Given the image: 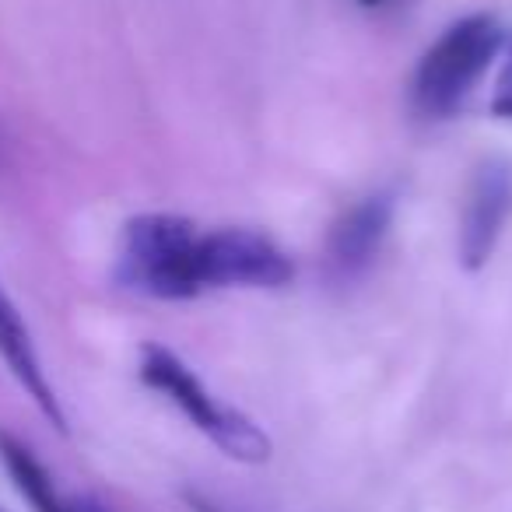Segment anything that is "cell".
<instances>
[{"label":"cell","mask_w":512,"mask_h":512,"mask_svg":"<svg viewBox=\"0 0 512 512\" xmlns=\"http://www.w3.org/2000/svg\"><path fill=\"white\" fill-rule=\"evenodd\" d=\"M197 242V225L183 214H137L123 225L116 278L123 288L151 299H193L200 295Z\"/></svg>","instance_id":"cell-1"},{"label":"cell","mask_w":512,"mask_h":512,"mask_svg":"<svg viewBox=\"0 0 512 512\" xmlns=\"http://www.w3.org/2000/svg\"><path fill=\"white\" fill-rule=\"evenodd\" d=\"M141 383L148 390L162 393L169 404H176L214 446L225 456L239 463H267L271 460V435L256 425L249 414L235 411V407H225L214 400V393L193 376V369L176 358L169 348L162 344H144L141 348Z\"/></svg>","instance_id":"cell-2"},{"label":"cell","mask_w":512,"mask_h":512,"mask_svg":"<svg viewBox=\"0 0 512 512\" xmlns=\"http://www.w3.org/2000/svg\"><path fill=\"white\" fill-rule=\"evenodd\" d=\"M505 29L495 15H467L453 22L421 57L414 71V106L421 116H442L456 113L470 99L474 85L484 78L491 60L502 53Z\"/></svg>","instance_id":"cell-3"},{"label":"cell","mask_w":512,"mask_h":512,"mask_svg":"<svg viewBox=\"0 0 512 512\" xmlns=\"http://www.w3.org/2000/svg\"><path fill=\"white\" fill-rule=\"evenodd\" d=\"M295 274L292 256L253 228H214L197 242V285L204 288H281Z\"/></svg>","instance_id":"cell-4"},{"label":"cell","mask_w":512,"mask_h":512,"mask_svg":"<svg viewBox=\"0 0 512 512\" xmlns=\"http://www.w3.org/2000/svg\"><path fill=\"white\" fill-rule=\"evenodd\" d=\"M512 218V162L484 158L474 169L460 214V264L477 274L495 253Z\"/></svg>","instance_id":"cell-5"},{"label":"cell","mask_w":512,"mask_h":512,"mask_svg":"<svg viewBox=\"0 0 512 512\" xmlns=\"http://www.w3.org/2000/svg\"><path fill=\"white\" fill-rule=\"evenodd\" d=\"M393 214H397V193L376 190L358 200V204H351L334 221V228L327 235V260L334 267V274L355 278L376 260L386 235H390Z\"/></svg>","instance_id":"cell-6"},{"label":"cell","mask_w":512,"mask_h":512,"mask_svg":"<svg viewBox=\"0 0 512 512\" xmlns=\"http://www.w3.org/2000/svg\"><path fill=\"white\" fill-rule=\"evenodd\" d=\"M0 358L8 362V369H11V376L18 379V386L36 400L43 418L50 421L57 432H67L64 407H60L57 393H53L50 379H46L43 362H39L36 344H32V334H29V327H25L22 313H18L15 302L4 295V288H0Z\"/></svg>","instance_id":"cell-7"},{"label":"cell","mask_w":512,"mask_h":512,"mask_svg":"<svg viewBox=\"0 0 512 512\" xmlns=\"http://www.w3.org/2000/svg\"><path fill=\"white\" fill-rule=\"evenodd\" d=\"M0 463H4L8 477L15 481L18 495H22L36 512H81V498L60 495L50 470L39 463V456L32 453L22 439L4 432V428H0Z\"/></svg>","instance_id":"cell-8"},{"label":"cell","mask_w":512,"mask_h":512,"mask_svg":"<svg viewBox=\"0 0 512 512\" xmlns=\"http://www.w3.org/2000/svg\"><path fill=\"white\" fill-rule=\"evenodd\" d=\"M491 113L498 120H512V36L502 46V71H498L495 95H491Z\"/></svg>","instance_id":"cell-9"},{"label":"cell","mask_w":512,"mask_h":512,"mask_svg":"<svg viewBox=\"0 0 512 512\" xmlns=\"http://www.w3.org/2000/svg\"><path fill=\"white\" fill-rule=\"evenodd\" d=\"M186 502H190V509H193V512H218L211 502H204V498L193 495V491H186Z\"/></svg>","instance_id":"cell-10"},{"label":"cell","mask_w":512,"mask_h":512,"mask_svg":"<svg viewBox=\"0 0 512 512\" xmlns=\"http://www.w3.org/2000/svg\"><path fill=\"white\" fill-rule=\"evenodd\" d=\"M81 512H106V509H102V505H95V502H85V498H81Z\"/></svg>","instance_id":"cell-11"},{"label":"cell","mask_w":512,"mask_h":512,"mask_svg":"<svg viewBox=\"0 0 512 512\" xmlns=\"http://www.w3.org/2000/svg\"><path fill=\"white\" fill-rule=\"evenodd\" d=\"M362 4H369V8H372V4H383V0H362Z\"/></svg>","instance_id":"cell-12"}]
</instances>
